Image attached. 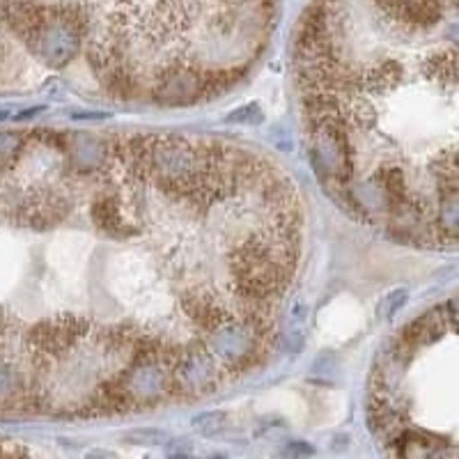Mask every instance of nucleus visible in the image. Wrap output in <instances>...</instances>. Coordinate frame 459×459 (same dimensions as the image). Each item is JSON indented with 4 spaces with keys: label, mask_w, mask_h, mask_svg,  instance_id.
Returning a JSON list of instances; mask_svg holds the SVG:
<instances>
[{
    "label": "nucleus",
    "mask_w": 459,
    "mask_h": 459,
    "mask_svg": "<svg viewBox=\"0 0 459 459\" xmlns=\"http://www.w3.org/2000/svg\"><path fill=\"white\" fill-rule=\"evenodd\" d=\"M225 122L228 125H235V122H239V125H257V122H262V110L257 104H248L244 108H237L235 113H230Z\"/></svg>",
    "instance_id": "9"
},
{
    "label": "nucleus",
    "mask_w": 459,
    "mask_h": 459,
    "mask_svg": "<svg viewBox=\"0 0 459 459\" xmlns=\"http://www.w3.org/2000/svg\"><path fill=\"white\" fill-rule=\"evenodd\" d=\"M404 76V67L397 60H386V63L377 65L368 74L360 76V88H372V90H391Z\"/></svg>",
    "instance_id": "6"
},
{
    "label": "nucleus",
    "mask_w": 459,
    "mask_h": 459,
    "mask_svg": "<svg viewBox=\"0 0 459 459\" xmlns=\"http://www.w3.org/2000/svg\"><path fill=\"white\" fill-rule=\"evenodd\" d=\"M207 74L191 67H172L154 88V100L161 106H188L207 97Z\"/></svg>",
    "instance_id": "2"
},
{
    "label": "nucleus",
    "mask_w": 459,
    "mask_h": 459,
    "mask_svg": "<svg viewBox=\"0 0 459 459\" xmlns=\"http://www.w3.org/2000/svg\"><path fill=\"white\" fill-rule=\"evenodd\" d=\"M0 333H3V310H0Z\"/></svg>",
    "instance_id": "13"
},
{
    "label": "nucleus",
    "mask_w": 459,
    "mask_h": 459,
    "mask_svg": "<svg viewBox=\"0 0 459 459\" xmlns=\"http://www.w3.org/2000/svg\"><path fill=\"white\" fill-rule=\"evenodd\" d=\"M19 212H22V219L32 228H51L69 214V200L53 188H39V191H32L23 203H19Z\"/></svg>",
    "instance_id": "3"
},
{
    "label": "nucleus",
    "mask_w": 459,
    "mask_h": 459,
    "mask_svg": "<svg viewBox=\"0 0 459 459\" xmlns=\"http://www.w3.org/2000/svg\"><path fill=\"white\" fill-rule=\"evenodd\" d=\"M131 446H161L168 441V434L159 428H138L125 437Z\"/></svg>",
    "instance_id": "7"
},
{
    "label": "nucleus",
    "mask_w": 459,
    "mask_h": 459,
    "mask_svg": "<svg viewBox=\"0 0 459 459\" xmlns=\"http://www.w3.org/2000/svg\"><path fill=\"white\" fill-rule=\"evenodd\" d=\"M182 306L188 317H191V322L203 331H219L223 324H228V315L212 297L188 294Z\"/></svg>",
    "instance_id": "4"
},
{
    "label": "nucleus",
    "mask_w": 459,
    "mask_h": 459,
    "mask_svg": "<svg viewBox=\"0 0 459 459\" xmlns=\"http://www.w3.org/2000/svg\"><path fill=\"white\" fill-rule=\"evenodd\" d=\"M92 221L97 223V228L104 230L106 235H113V237L131 235L129 223H126L125 214H122L120 200L113 198V195H104V198H100L92 204Z\"/></svg>",
    "instance_id": "5"
},
{
    "label": "nucleus",
    "mask_w": 459,
    "mask_h": 459,
    "mask_svg": "<svg viewBox=\"0 0 459 459\" xmlns=\"http://www.w3.org/2000/svg\"><path fill=\"white\" fill-rule=\"evenodd\" d=\"M90 324L74 315H60V317L44 319L30 331V344L37 354L57 356L67 354L74 344L88 333Z\"/></svg>",
    "instance_id": "1"
},
{
    "label": "nucleus",
    "mask_w": 459,
    "mask_h": 459,
    "mask_svg": "<svg viewBox=\"0 0 459 459\" xmlns=\"http://www.w3.org/2000/svg\"><path fill=\"white\" fill-rule=\"evenodd\" d=\"M223 423H225V413L221 411H204L194 418V428L198 429L203 437H214V434H219L221 429H223Z\"/></svg>",
    "instance_id": "8"
},
{
    "label": "nucleus",
    "mask_w": 459,
    "mask_h": 459,
    "mask_svg": "<svg viewBox=\"0 0 459 459\" xmlns=\"http://www.w3.org/2000/svg\"><path fill=\"white\" fill-rule=\"evenodd\" d=\"M388 299H391V306H388V317H391V315L400 308L402 303L407 301V292H404V290H397V292Z\"/></svg>",
    "instance_id": "10"
},
{
    "label": "nucleus",
    "mask_w": 459,
    "mask_h": 459,
    "mask_svg": "<svg viewBox=\"0 0 459 459\" xmlns=\"http://www.w3.org/2000/svg\"><path fill=\"white\" fill-rule=\"evenodd\" d=\"M90 457H113V453H90Z\"/></svg>",
    "instance_id": "12"
},
{
    "label": "nucleus",
    "mask_w": 459,
    "mask_h": 459,
    "mask_svg": "<svg viewBox=\"0 0 459 459\" xmlns=\"http://www.w3.org/2000/svg\"><path fill=\"white\" fill-rule=\"evenodd\" d=\"M287 455H313V448H303L301 450V446H294V448L290 450Z\"/></svg>",
    "instance_id": "11"
}]
</instances>
